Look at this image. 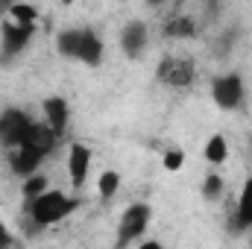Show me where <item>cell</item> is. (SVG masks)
Wrapping results in <instances>:
<instances>
[{"label":"cell","instance_id":"7a4b0ae2","mask_svg":"<svg viewBox=\"0 0 252 249\" xmlns=\"http://www.w3.org/2000/svg\"><path fill=\"white\" fill-rule=\"evenodd\" d=\"M56 53L70 62L97 67L106 56V44L94 27H67L56 35Z\"/></svg>","mask_w":252,"mask_h":249},{"label":"cell","instance_id":"52a82bcc","mask_svg":"<svg viewBox=\"0 0 252 249\" xmlns=\"http://www.w3.org/2000/svg\"><path fill=\"white\" fill-rule=\"evenodd\" d=\"M35 38V27L15 24L12 18L0 21V64H9V59L21 56Z\"/></svg>","mask_w":252,"mask_h":249},{"label":"cell","instance_id":"44dd1931","mask_svg":"<svg viewBox=\"0 0 252 249\" xmlns=\"http://www.w3.org/2000/svg\"><path fill=\"white\" fill-rule=\"evenodd\" d=\"M15 3H18V0H0V21H6V18H9V9H12Z\"/></svg>","mask_w":252,"mask_h":249},{"label":"cell","instance_id":"e0dca14e","mask_svg":"<svg viewBox=\"0 0 252 249\" xmlns=\"http://www.w3.org/2000/svg\"><path fill=\"white\" fill-rule=\"evenodd\" d=\"M118 190H121V173H118V170H103L100 179H97V193H100V199H112Z\"/></svg>","mask_w":252,"mask_h":249},{"label":"cell","instance_id":"2e32d148","mask_svg":"<svg viewBox=\"0 0 252 249\" xmlns=\"http://www.w3.org/2000/svg\"><path fill=\"white\" fill-rule=\"evenodd\" d=\"M9 18H12L15 24H24V27H35V24H38V9H35L32 3H24V0H18V3L9 9Z\"/></svg>","mask_w":252,"mask_h":249},{"label":"cell","instance_id":"6da1fadb","mask_svg":"<svg viewBox=\"0 0 252 249\" xmlns=\"http://www.w3.org/2000/svg\"><path fill=\"white\" fill-rule=\"evenodd\" d=\"M56 141H59V135H56L50 126L44 124V121H35L32 129H30V135H27V141H24L21 147H15L12 156H9L12 173L21 176V179L38 173V167H41V164L47 161V156L53 153Z\"/></svg>","mask_w":252,"mask_h":249},{"label":"cell","instance_id":"5b68a950","mask_svg":"<svg viewBox=\"0 0 252 249\" xmlns=\"http://www.w3.org/2000/svg\"><path fill=\"white\" fill-rule=\"evenodd\" d=\"M156 79L170 88V91H188L196 82V64L188 56H161L158 67H156Z\"/></svg>","mask_w":252,"mask_h":249},{"label":"cell","instance_id":"3957f363","mask_svg":"<svg viewBox=\"0 0 252 249\" xmlns=\"http://www.w3.org/2000/svg\"><path fill=\"white\" fill-rule=\"evenodd\" d=\"M24 208H27L30 220H32L38 229H47V226H56V223L67 220V217L79 208V199L62 193L59 187H47V190L38 193L35 199H27Z\"/></svg>","mask_w":252,"mask_h":249},{"label":"cell","instance_id":"8992f818","mask_svg":"<svg viewBox=\"0 0 252 249\" xmlns=\"http://www.w3.org/2000/svg\"><path fill=\"white\" fill-rule=\"evenodd\" d=\"M150 223H153L150 202H132V205H126V211L118 220V247L141 241V235L150 229Z\"/></svg>","mask_w":252,"mask_h":249},{"label":"cell","instance_id":"7c38bea8","mask_svg":"<svg viewBox=\"0 0 252 249\" xmlns=\"http://www.w3.org/2000/svg\"><path fill=\"white\" fill-rule=\"evenodd\" d=\"M232 229L235 232L252 229V176L244 182L241 193H238V202H235V211H232Z\"/></svg>","mask_w":252,"mask_h":249},{"label":"cell","instance_id":"30bf717a","mask_svg":"<svg viewBox=\"0 0 252 249\" xmlns=\"http://www.w3.org/2000/svg\"><path fill=\"white\" fill-rule=\"evenodd\" d=\"M91 161H94V153L88 144L82 141H73L67 147V176H70V185L73 187H82L88 173H91Z\"/></svg>","mask_w":252,"mask_h":249},{"label":"cell","instance_id":"603a6c76","mask_svg":"<svg viewBox=\"0 0 252 249\" xmlns=\"http://www.w3.org/2000/svg\"><path fill=\"white\" fill-rule=\"evenodd\" d=\"M59 3H62V6H73V3H76V0H59Z\"/></svg>","mask_w":252,"mask_h":249},{"label":"cell","instance_id":"277c9868","mask_svg":"<svg viewBox=\"0 0 252 249\" xmlns=\"http://www.w3.org/2000/svg\"><path fill=\"white\" fill-rule=\"evenodd\" d=\"M208 94H211V103L223 112H238L247 100V82L238 70H229V73H220L211 79L208 85Z\"/></svg>","mask_w":252,"mask_h":249},{"label":"cell","instance_id":"ffe728a7","mask_svg":"<svg viewBox=\"0 0 252 249\" xmlns=\"http://www.w3.org/2000/svg\"><path fill=\"white\" fill-rule=\"evenodd\" d=\"M161 164H164V170H170V173H179V170L185 167V150H179V147H170V150H164V156H161Z\"/></svg>","mask_w":252,"mask_h":249},{"label":"cell","instance_id":"cb8c5ba5","mask_svg":"<svg viewBox=\"0 0 252 249\" xmlns=\"http://www.w3.org/2000/svg\"><path fill=\"white\" fill-rule=\"evenodd\" d=\"M250 247H252V235H250Z\"/></svg>","mask_w":252,"mask_h":249},{"label":"cell","instance_id":"9a60e30c","mask_svg":"<svg viewBox=\"0 0 252 249\" xmlns=\"http://www.w3.org/2000/svg\"><path fill=\"white\" fill-rule=\"evenodd\" d=\"M223 193H226V179H223L217 170L205 173V179H202V196H205L208 202H220Z\"/></svg>","mask_w":252,"mask_h":249},{"label":"cell","instance_id":"9c48e42d","mask_svg":"<svg viewBox=\"0 0 252 249\" xmlns=\"http://www.w3.org/2000/svg\"><path fill=\"white\" fill-rule=\"evenodd\" d=\"M150 44V30L144 21H126L118 32V47L126 59H141Z\"/></svg>","mask_w":252,"mask_h":249},{"label":"cell","instance_id":"4fadbf2b","mask_svg":"<svg viewBox=\"0 0 252 249\" xmlns=\"http://www.w3.org/2000/svg\"><path fill=\"white\" fill-rule=\"evenodd\" d=\"M161 35L170 38V41H185L196 35V21L190 15H170L161 27Z\"/></svg>","mask_w":252,"mask_h":249},{"label":"cell","instance_id":"ac0fdd59","mask_svg":"<svg viewBox=\"0 0 252 249\" xmlns=\"http://www.w3.org/2000/svg\"><path fill=\"white\" fill-rule=\"evenodd\" d=\"M47 187L50 185H47V176H44V173H32V176L24 179V185H21V196H24V202H27V199H35L38 193H44Z\"/></svg>","mask_w":252,"mask_h":249},{"label":"cell","instance_id":"ba28073f","mask_svg":"<svg viewBox=\"0 0 252 249\" xmlns=\"http://www.w3.org/2000/svg\"><path fill=\"white\" fill-rule=\"evenodd\" d=\"M32 124H35V121H32L24 109H15V106L3 109V112H0V147H6V150L21 147V144L27 141Z\"/></svg>","mask_w":252,"mask_h":249},{"label":"cell","instance_id":"8fae6325","mask_svg":"<svg viewBox=\"0 0 252 249\" xmlns=\"http://www.w3.org/2000/svg\"><path fill=\"white\" fill-rule=\"evenodd\" d=\"M41 112H44V124L50 126L59 138L67 132V124H70V106L62 94H53L41 103Z\"/></svg>","mask_w":252,"mask_h":249},{"label":"cell","instance_id":"7402d4cb","mask_svg":"<svg viewBox=\"0 0 252 249\" xmlns=\"http://www.w3.org/2000/svg\"><path fill=\"white\" fill-rule=\"evenodd\" d=\"M150 6H161V3H167V0H147Z\"/></svg>","mask_w":252,"mask_h":249},{"label":"cell","instance_id":"5bb4252c","mask_svg":"<svg viewBox=\"0 0 252 249\" xmlns=\"http://www.w3.org/2000/svg\"><path fill=\"white\" fill-rule=\"evenodd\" d=\"M202 156H205V161H208L211 167H220V164H226V161H229V138H226L223 132H214V135L205 141V147H202Z\"/></svg>","mask_w":252,"mask_h":249},{"label":"cell","instance_id":"d6986e66","mask_svg":"<svg viewBox=\"0 0 252 249\" xmlns=\"http://www.w3.org/2000/svg\"><path fill=\"white\" fill-rule=\"evenodd\" d=\"M235 44H238V30H226V32L214 41V47H211V50H214V56L226 59V56L232 53V47H235Z\"/></svg>","mask_w":252,"mask_h":249}]
</instances>
